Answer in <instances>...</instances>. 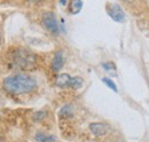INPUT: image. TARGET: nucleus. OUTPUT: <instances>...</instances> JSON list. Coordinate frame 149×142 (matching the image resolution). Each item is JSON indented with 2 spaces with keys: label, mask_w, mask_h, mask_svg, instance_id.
I'll return each mask as SVG.
<instances>
[{
  "label": "nucleus",
  "mask_w": 149,
  "mask_h": 142,
  "mask_svg": "<svg viewBox=\"0 0 149 142\" xmlns=\"http://www.w3.org/2000/svg\"><path fill=\"white\" fill-rule=\"evenodd\" d=\"M106 10H107V14L116 22H123L125 19V14H124V12L119 5L108 3L106 7Z\"/></svg>",
  "instance_id": "nucleus-4"
},
{
  "label": "nucleus",
  "mask_w": 149,
  "mask_h": 142,
  "mask_svg": "<svg viewBox=\"0 0 149 142\" xmlns=\"http://www.w3.org/2000/svg\"><path fill=\"white\" fill-rule=\"evenodd\" d=\"M64 64V58H63V53L62 52H56L53 56V60L51 62V69L54 71V72H57L62 69Z\"/></svg>",
  "instance_id": "nucleus-6"
},
{
  "label": "nucleus",
  "mask_w": 149,
  "mask_h": 142,
  "mask_svg": "<svg viewBox=\"0 0 149 142\" xmlns=\"http://www.w3.org/2000/svg\"><path fill=\"white\" fill-rule=\"evenodd\" d=\"M60 3H61L62 6H64V5L67 3V0H60Z\"/></svg>",
  "instance_id": "nucleus-15"
},
{
  "label": "nucleus",
  "mask_w": 149,
  "mask_h": 142,
  "mask_svg": "<svg viewBox=\"0 0 149 142\" xmlns=\"http://www.w3.org/2000/svg\"><path fill=\"white\" fill-rule=\"evenodd\" d=\"M36 141L37 142H55L56 138L54 135L45 134V133H37L36 134Z\"/></svg>",
  "instance_id": "nucleus-9"
},
{
  "label": "nucleus",
  "mask_w": 149,
  "mask_h": 142,
  "mask_svg": "<svg viewBox=\"0 0 149 142\" xmlns=\"http://www.w3.org/2000/svg\"><path fill=\"white\" fill-rule=\"evenodd\" d=\"M42 24L53 35H57L60 32V26L56 21V17L53 13H46L42 16Z\"/></svg>",
  "instance_id": "nucleus-3"
},
{
  "label": "nucleus",
  "mask_w": 149,
  "mask_h": 142,
  "mask_svg": "<svg viewBox=\"0 0 149 142\" xmlns=\"http://www.w3.org/2000/svg\"><path fill=\"white\" fill-rule=\"evenodd\" d=\"M70 87H72L74 89H78L83 86V79L80 77H74L70 79V84H69Z\"/></svg>",
  "instance_id": "nucleus-12"
},
{
  "label": "nucleus",
  "mask_w": 149,
  "mask_h": 142,
  "mask_svg": "<svg viewBox=\"0 0 149 142\" xmlns=\"http://www.w3.org/2000/svg\"><path fill=\"white\" fill-rule=\"evenodd\" d=\"M90 129L95 136H104L109 132L108 125L103 123H92L90 124Z\"/></svg>",
  "instance_id": "nucleus-5"
},
{
  "label": "nucleus",
  "mask_w": 149,
  "mask_h": 142,
  "mask_svg": "<svg viewBox=\"0 0 149 142\" xmlns=\"http://www.w3.org/2000/svg\"><path fill=\"white\" fill-rule=\"evenodd\" d=\"M36 57L32 53H30L29 51L25 49H19L17 52L14 53L13 56V62L16 67H19L21 69H29L32 68L35 64Z\"/></svg>",
  "instance_id": "nucleus-2"
},
{
  "label": "nucleus",
  "mask_w": 149,
  "mask_h": 142,
  "mask_svg": "<svg viewBox=\"0 0 149 142\" xmlns=\"http://www.w3.org/2000/svg\"><path fill=\"white\" fill-rule=\"evenodd\" d=\"M0 41H1V36H0Z\"/></svg>",
  "instance_id": "nucleus-17"
},
{
  "label": "nucleus",
  "mask_w": 149,
  "mask_h": 142,
  "mask_svg": "<svg viewBox=\"0 0 149 142\" xmlns=\"http://www.w3.org/2000/svg\"><path fill=\"white\" fill-rule=\"evenodd\" d=\"M102 68L104 69V70L107 71L109 74H111V76H116L117 74V69H116V65H115V63L113 62H106V63H102Z\"/></svg>",
  "instance_id": "nucleus-11"
},
{
  "label": "nucleus",
  "mask_w": 149,
  "mask_h": 142,
  "mask_svg": "<svg viewBox=\"0 0 149 142\" xmlns=\"http://www.w3.org/2000/svg\"><path fill=\"white\" fill-rule=\"evenodd\" d=\"M70 79H71V77L68 73H62L56 78V86H58L60 88H64V87L69 86Z\"/></svg>",
  "instance_id": "nucleus-8"
},
{
  "label": "nucleus",
  "mask_w": 149,
  "mask_h": 142,
  "mask_svg": "<svg viewBox=\"0 0 149 142\" xmlns=\"http://www.w3.org/2000/svg\"><path fill=\"white\" fill-rule=\"evenodd\" d=\"M45 115H46V112L45 111H39L37 113H35V120H39V119H42L44 117H45Z\"/></svg>",
  "instance_id": "nucleus-14"
},
{
  "label": "nucleus",
  "mask_w": 149,
  "mask_h": 142,
  "mask_svg": "<svg viewBox=\"0 0 149 142\" xmlns=\"http://www.w3.org/2000/svg\"><path fill=\"white\" fill-rule=\"evenodd\" d=\"M29 1H32V2H37V1H39V0H29Z\"/></svg>",
  "instance_id": "nucleus-16"
},
{
  "label": "nucleus",
  "mask_w": 149,
  "mask_h": 142,
  "mask_svg": "<svg viewBox=\"0 0 149 142\" xmlns=\"http://www.w3.org/2000/svg\"><path fill=\"white\" fill-rule=\"evenodd\" d=\"M127 1H131V0H127Z\"/></svg>",
  "instance_id": "nucleus-18"
},
{
  "label": "nucleus",
  "mask_w": 149,
  "mask_h": 142,
  "mask_svg": "<svg viewBox=\"0 0 149 142\" xmlns=\"http://www.w3.org/2000/svg\"><path fill=\"white\" fill-rule=\"evenodd\" d=\"M3 87L13 94H23L32 92L37 87V81L26 74H13L3 80Z\"/></svg>",
  "instance_id": "nucleus-1"
},
{
  "label": "nucleus",
  "mask_w": 149,
  "mask_h": 142,
  "mask_svg": "<svg viewBox=\"0 0 149 142\" xmlns=\"http://www.w3.org/2000/svg\"><path fill=\"white\" fill-rule=\"evenodd\" d=\"M72 115H74V110H72L71 106H62V109L58 112V116L61 118H70V117H72Z\"/></svg>",
  "instance_id": "nucleus-10"
},
{
  "label": "nucleus",
  "mask_w": 149,
  "mask_h": 142,
  "mask_svg": "<svg viewBox=\"0 0 149 142\" xmlns=\"http://www.w3.org/2000/svg\"><path fill=\"white\" fill-rule=\"evenodd\" d=\"M102 81L109 87L110 89H112L113 92H117L118 89H117V86H116V84L112 81L111 79H109V78H102Z\"/></svg>",
  "instance_id": "nucleus-13"
},
{
  "label": "nucleus",
  "mask_w": 149,
  "mask_h": 142,
  "mask_svg": "<svg viewBox=\"0 0 149 142\" xmlns=\"http://www.w3.org/2000/svg\"><path fill=\"white\" fill-rule=\"evenodd\" d=\"M83 8V0H70L69 2V12L72 15H77Z\"/></svg>",
  "instance_id": "nucleus-7"
}]
</instances>
